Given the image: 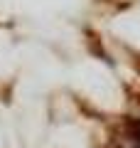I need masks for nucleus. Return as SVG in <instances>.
Returning a JSON list of instances; mask_svg holds the SVG:
<instances>
[{"label": "nucleus", "mask_w": 140, "mask_h": 148, "mask_svg": "<svg viewBox=\"0 0 140 148\" xmlns=\"http://www.w3.org/2000/svg\"><path fill=\"white\" fill-rule=\"evenodd\" d=\"M130 131H133V141L140 143V119H135V121L130 123Z\"/></svg>", "instance_id": "obj_1"}]
</instances>
